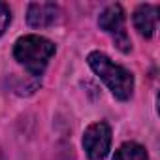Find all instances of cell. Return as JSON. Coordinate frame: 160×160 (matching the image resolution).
Masks as SVG:
<instances>
[{"instance_id": "3957f363", "label": "cell", "mask_w": 160, "mask_h": 160, "mask_svg": "<svg viewBox=\"0 0 160 160\" xmlns=\"http://www.w3.org/2000/svg\"><path fill=\"white\" fill-rule=\"evenodd\" d=\"M83 147L91 160H104L111 147V128L108 122H94L85 130Z\"/></svg>"}, {"instance_id": "277c9868", "label": "cell", "mask_w": 160, "mask_h": 160, "mask_svg": "<svg viewBox=\"0 0 160 160\" xmlns=\"http://www.w3.org/2000/svg\"><path fill=\"white\" fill-rule=\"evenodd\" d=\"M98 25L102 30L113 34L115 38V43L121 51H130V38L126 36L124 32V12L119 4H111L108 6L102 13H100V19H98Z\"/></svg>"}, {"instance_id": "ba28073f", "label": "cell", "mask_w": 160, "mask_h": 160, "mask_svg": "<svg viewBox=\"0 0 160 160\" xmlns=\"http://www.w3.org/2000/svg\"><path fill=\"white\" fill-rule=\"evenodd\" d=\"M12 21V13H10V8L4 4V2H0V36L4 34V30L8 28Z\"/></svg>"}, {"instance_id": "5b68a950", "label": "cell", "mask_w": 160, "mask_h": 160, "mask_svg": "<svg viewBox=\"0 0 160 160\" xmlns=\"http://www.w3.org/2000/svg\"><path fill=\"white\" fill-rule=\"evenodd\" d=\"M57 17H58V8L51 2H32L27 10V21L34 28L49 27L57 21Z\"/></svg>"}, {"instance_id": "6da1fadb", "label": "cell", "mask_w": 160, "mask_h": 160, "mask_svg": "<svg viewBox=\"0 0 160 160\" xmlns=\"http://www.w3.org/2000/svg\"><path fill=\"white\" fill-rule=\"evenodd\" d=\"M89 66L94 70V73L102 79V81L109 87V91L113 92L115 98L119 100H128L132 96L134 91V77L128 70H124L122 66L115 64L109 57H106L104 53H91L89 55Z\"/></svg>"}, {"instance_id": "52a82bcc", "label": "cell", "mask_w": 160, "mask_h": 160, "mask_svg": "<svg viewBox=\"0 0 160 160\" xmlns=\"http://www.w3.org/2000/svg\"><path fill=\"white\" fill-rule=\"evenodd\" d=\"M113 160H149L147 151L138 143H124L115 151Z\"/></svg>"}, {"instance_id": "7a4b0ae2", "label": "cell", "mask_w": 160, "mask_h": 160, "mask_svg": "<svg viewBox=\"0 0 160 160\" xmlns=\"http://www.w3.org/2000/svg\"><path fill=\"white\" fill-rule=\"evenodd\" d=\"M13 55L32 75H40L55 55V43L34 34L23 36L15 42Z\"/></svg>"}, {"instance_id": "8992f818", "label": "cell", "mask_w": 160, "mask_h": 160, "mask_svg": "<svg viewBox=\"0 0 160 160\" xmlns=\"http://www.w3.org/2000/svg\"><path fill=\"white\" fill-rule=\"evenodd\" d=\"M156 19H158V8L152 4H143L134 13V27L141 36L151 38L156 30Z\"/></svg>"}]
</instances>
